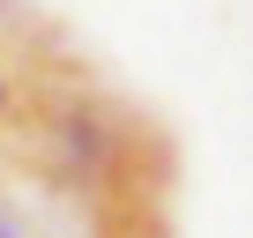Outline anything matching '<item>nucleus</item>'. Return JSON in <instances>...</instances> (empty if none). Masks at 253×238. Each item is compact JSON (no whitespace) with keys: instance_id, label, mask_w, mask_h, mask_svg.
<instances>
[{"instance_id":"1","label":"nucleus","mask_w":253,"mask_h":238,"mask_svg":"<svg viewBox=\"0 0 253 238\" xmlns=\"http://www.w3.org/2000/svg\"><path fill=\"white\" fill-rule=\"evenodd\" d=\"M23 179H38L45 194L75 201L82 216H112V208H171V134L142 104H126L119 89H104L89 75V60H75L67 75H52L38 89V104L0 134Z\"/></svg>"},{"instance_id":"2","label":"nucleus","mask_w":253,"mask_h":238,"mask_svg":"<svg viewBox=\"0 0 253 238\" xmlns=\"http://www.w3.org/2000/svg\"><path fill=\"white\" fill-rule=\"evenodd\" d=\"M82 52L60 38V23H45V15H15L8 30H0V134L15 127V119L38 104V89L52 82V75H67Z\"/></svg>"},{"instance_id":"3","label":"nucleus","mask_w":253,"mask_h":238,"mask_svg":"<svg viewBox=\"0 0 253 238\" xmlns=\"http://www.w3.org/2000/svg\"><path fill=\"white\" fill-rule=\"evenodd\" d=\"M0 238H38V223H30V208H15L8 194H0Z\"/></svg>"},{"instance_id":"4","label":"nucleus","mask_w":253,"mask_h":238,"mask_svg":"<svg viewBox=\"0 0 253 238\" xmlns=\"http://www.w3.org/2000/svg\"><path fill=\"white\" fill-rule=\"evenodd\" d=\"M15 15H23V0H0V30H8V23H15Z\"/></svg>"},{"instance_id":"5","label":"nucleus","mask_w":253,"mask_h":238,"mask_svg":"<svg viewBox=\"0 0 253 238\" xmlns=\"http://www.w3.org/2000/svg\"><path fill=\"white\" fill-rule=\"evenodd\" d=\"M75 238H82V231H75Z\"/></svg>"}]
</instances>
